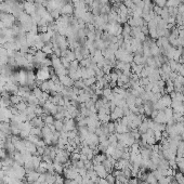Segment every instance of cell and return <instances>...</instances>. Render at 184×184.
Here are the masks:
<instances>
[{
    "label": "cell",
    "mask_w": 184,
    "mask_h": 184,
    "mask_svg": "<svg viewBox=\"0 0 184 184\" xmlns=\"http://www.w3.org/2000/svg\"><path fill=\"white\" fill-rule=\"evenodd\" d=\"M36 78L39 79L41 81H46L51 79V75H50V72H49V67H42L39 68L37 70V74H36Z\"/></svg>",
    "instance_id": "1"
},
{
    "label": "cell",
    "mask_w": 184,
    "mask_h": 184,
    "mask_svg": "<svg viewBox=\"0 0 184 184\" xmlns=\"http://www.w3.org/2000/svg\"><path fill=\"white\" fill-rule=\"evenodd\" d=\"M93 170L97 173V176L101 179H105L108 174V171L105 169V167L102 165V164H97V165H93Z\"/></svg>",
    "instance_id": "2"
},
{
    "label": "cell",
    "mask_w": 184,
    "mask_h": 184,
    "mask_svg": "<svg viewBox=\"0 0 184 184\" xmlns=\"http://www.w3.org/2000/svg\"><path fill=\"white\" fill-rule=\"evenodd\" d=\"M124 116V109L119 106H116L115 108H113L111 111V118L113 120H117V119H120Z\"/></svg>",
    "instance_id": "3"
},
{
    "label": "cell",
    "mask_w": 184,
    "mask_h": 184,
    "mask_svg": "<svg viewBox=\"0 0 184 184\" xmlns=\"http://www.w3.org/2000/svg\"><path fill=\"white\" fill-rule=\"evenodd\" d=\"M30 126H32V128H40V129H42L46 124H44V121H43V118L41 116H36L34 117V118L32 119L29 121Z\"/></svg>",
    "instance_id": "4"
},
{
    "label": "cell",
    "mask_w": 184,
    "mask_h": 184,
    "mask_svg": "<svg viewBox=\"0 0 184 184\" xmlns=\"http://www.w3.org/2000/svg\"><path fill=\"white\" fill-rule=\"evenodd\" d=\"M24 12L27 14H29L32 16L36 13V3L35 2H29V1H25L24 2Z\"/></svg>",
    "instance_id": "5"
},
{
    "label": "cell",
    "mask_w": 184,
    "mask_h": 184,
    "mask_svg": "<svg viewBox=\"0 0 184 184\" xmlns=\"http://www.w3.org/2000/svg\"><path fill=\"white\" fill-rule=\"evenodd\" d=\"M74 10H75L74 5H72L70 2H68V3H65V5H63L62 9L60 10V12H61V14H62V15L70 16V14L74 13Z\"/></svg>",
    "instance_id": "6"
},
{
    "label": "cell",
    "mask_w": 184,
    "mask_h": 184,
    "mask_svg": "<svg viewBox=\"0 0 184 184\" xmlns=\"http://www.w3.org/2000/svg\"><path fill=\"white\" fill-rule=\"evenodd\" d=\"M39 173L37 172V171H32V172H28V173H26V181L28 182L29 184H32L34 182H36L38 180V178H39Z\"/></svg>",
    "instance_id": "7"
},
{
    "label": "cell",
    "mask_w": 184,
    "mask_h": 184,
    "mask_svg": "<svg viewBox=\"0 0 184 184\" xmlns=\"http://www.w3.org/2000/svg\"><path fill=\"white\" fill-rule=\"evenodd\" d=\"M0 131L7 136V135H12L11 134V126L10 122H1L0 124Z\"/></svg>",
    "instance_id": "8"
},
{
    "label": "cell",
    "mask_w": 184,
    "mask_h": 184,
    "mask_svg": "<svg viewBox=\"0 0 184 184\" xmlns=\"http://www.w3.org/2000/svg\"><path fill=\"white\" fill-rule=\"evenodd\" d=\"M24 169L26 170V173H28V172H32V171H35L36 169H37V167L35 166L34 161H32V159H29V160H27V161H25Z\"/></svg>",
    "instance_id": "9"
},
{
    "label": "cell",
    "mask_w": 184,
    "mask_h": 184,
    "mask_svg": "<svg viewBox=\"0 0 184 184\" xmlns=\"http://www.w3.org/2000/svg\"><path fill=\"white\" fill-rule=\"evenodd\" d=\"M27 106H28V105H27V103H25V102H23V101H22V102L19 103V104H16L14 107L16 108V111L19 112V113H24V112L26 111Z\"/></svg>",
    "instance_id": "10"
},
{
    "label": "cell",
    "mask_w": 184,
    "mask_h": 184,
    "mask_svg": "<svg viewBox=\"0 0 184 184\" xmlns=\"http://www.w3.org/2000/svg\"><path fill=\"white\" fill-rule=\"evenodd\" d=\"M53 126L57 132H62L63 128H64V121H63V120H57V119H55Z\"/></svg>",
    "instance_id": "11"
},
{
    "label": "cell",
    "mask_w": 184,
    "mask_h": 184,
    "mask_svg": "<svg viewBox=\"0 0 184 184\" xmlns=\"http://www.w3.org/2000/svg\"><path fill=\"white\" fill-rule=\"evenodd\" d=\"M180 0H167L166 2V7L167 8H178L180 5Z\"/></svg>",
    "instance_id": "12"
},
{
    "label": "cell",
    "mask_w": 184,
    "mask_h": 184,
    "mask_svg": "<svg viewBox=\"0 0 184 184\" xmlns=\"http://www.w3.org/2000/svg\"><path fill=\"white\" fill-rule=\"evenodd\" d=\"M152 1H153L155 5H158L160 8L166 7V2H167V0H152Z\"/></svg>",
    "instance_id": "13"
},
{
    "label": "cell",
    "mask_w": 184,
    "mask_h": 184,
    "mask_svg": "<svg viewBox=\"0 0 184 184\" xmlns=\"http://www.w3.org/2000/svg\"><path fill=\"white\" fill-rule=\"evenodd\" d=\"M106 182H107L108 184H115L116 183V179H115V176H114V174H107V176L105 178Z\"/></svg>",
    "instance_id": "14"
},
{
    "label": "cell",
    "mask_w": 184,
    "mask_h": 184,
    "mask_svg": "<svg viewBox=\"0 0 184 184\" xmlns=\"http://www.w3.org/2000/svg\"><path fill=\"white\" fill-rule=\"evenodd\" d=\"M64 184H78L75 180H69V179H66L64 182Z\"/></svg>",
    "instance_id": "15"
},
{
    "label": "cell",
    "mask_w": 184,
    "mask_h": 184,
    "mask_svg": "<svg viewBox=\"0 0 184 184\" xmlns=\"http://www.w3.org/2000/svg\"><path fill=\"white\" fill-rule=\"evenodd\" d=\"M32 184H41V183H40V182H39V181H38V180H37V181H36V182H34V183H32Z\"/></svg>",
    "instance_id": "16"
}]
</instances>
